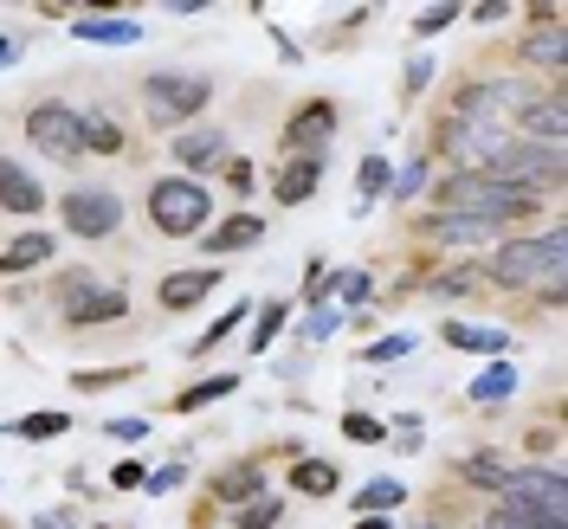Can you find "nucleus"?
I'll list each match as a JSON object with an SVG mask.
<instances>
[{
	"label": "nucleus",
	"instance_id": "obj_1",
	"mask_svg": "<svg viewBox=\"0 0 568 529\" xmlns=\"http://www.w3.org/2000/svg\"><path fill=\"white\" fill-rule=\"evenodd\" d=\"M485 278L510 284V291L542 284V297L562 291V226H542V233H524V240H504V246L491 252V265H485Z\"/></svg>",
	"mask_w": 568,
	"mask_h": 529
},
{
	"label": "nucleus",
	"instance_id": "obj_2",
	"mask_svg": "<svg viewBox=\"0 0 568 529\" xmlns=\"http://www.w3.org/2000/svg\"><path fill=\"white\" fill-rule=\"evenodd\" d=\"M439 213H465V220H485V226H510V220H530L536 194H517L504 187L485 169H459V175L439 187Z\"/></svg>",
	"mask_w": 568,
	"mask_h": 529
},
{
	"label": "nucleus",
	"instance_id": "obj_3",
	"mask_svg": "<svg viewBox=\"0 0 568 529\" xmlns=\"http://www.w3.org/2000/svg\"><path fill=\"white\" fill-rule=\"evenodd\" d=\"M207 213H213L207 181H194V175L149 181V220H155L162 240H201L207 233Z\"/></svg>",
	"mask_w": 568,
	"mask_h": 529
},
{
	"label": "nucleus",
	"instance_id": "obj_4",
	"mask_svg": "<svg viewBox=\"0 0 568 529\" xmlns=\"http://www.w3.org/2000/svg\"><path fill=\"white\" fill-rule=\"evenodd\" d=\"M491 175L517 194H556L562 187V149L556 142H504V155L491 162Z\"/></svg>",
	"mask_w": 568,
	"mask_h": 529
},
{
	"label": "nucleus",
	"instance_id": "obj_5",
	"mask_svg": "<svg viewBox=\"0 0 568 529\" xmlns=\"http://www.w3.org/2000/svg\"><path fill=\"white\" fill-rule=\"evenodd\" d=\"M142 104H149V116H155L162 130H181V123H194V116L213 104V78H194V71H155V78L142 84Z\"/></svg>",
	"mask_w": 568,
	"mask_h": 529
},
{
	"label": "nucleus",
	"instance_id": "obj_6",
	"mask_svg": "<svg viewBox=\"0 0 568 529\" xmlns=\"http://www.w3.org/2000/svg\"><path fill=\"white\" fill-rule=\"evenodd\" d=\"M504 510L524 517L530 529H562V510H568L562 471H510V485H504Z\"/></svg>",
	"mask_w": 568,
	"mask_h": 529
},
{
	"label": "nucleus",
	"instance_id": "obj_7",
	"mask_svg": "<svg viewBox=\"0 0 568 529\" xmlns=\"http://www.w3.org/2000/svg\"><path fill=\"white\" fill-rule=\"evenodd\" d=\"M130 311V297L104 284L98 272H59V317L78 323V329H91V323H116Z\"/></svg>",
	"mask_w": 568,
	"mask_h": 529
},
{
	"label": "nucleus",
	"instance_id": "obj_8",
	"mask_svg": "<svg viewBox=\"0 0 568 529\" xmlns=\"http://www.w3.org/2000/svg\"><path fill=\"white\" fill-rule=\"evenodd\" d=\"M59 220H65L71 240H110L116 226H123V201L110 194V187H91V181H78L59 194Z\"/></svg>",
	"mask_w": 568,
	"mask_h": 529
},
{
	"label": "nucleus",
	"instance_id": "obj_9",
	"mask_svg": "<svg viewBox=\"0 0 568 529\" xmlns=\"http://www.w3.org/2000/svg\"><path fill=\"white\" fill-rule=\"evenodd\" d=\"M27 142L45 149L52 162H78L84 155V116L71 104H33L27 110Z\"/></svg>",
	"mask_w": 568,
	"mask_h": 529
},
{
	"label": "nucleus",
	"instance_id": "obj_10",
	"mask_svg": "<svg viewBox=\"0 0 568 529\" xmlns=\"http://www.w3.org/2000/svg\"><path fill=\"white\" fill-rule=\"evenodd\" d=\"M213 284H220V265H187L155 284V297H162V311H194L201 297H213Z\"/></svg>",
	"mask_w": 568,
	"mask_h": 529
},
{
	"label": "nucleus",
	"instance_id": "obj_11",
	"mask_svg": "<svg viewBox=\"0 0 568 529\" xmlns=\"http://www.w3.org/2000/svg\"><path fill=\"white\" fill-rule=\"evenodd\" d=\"M45 207V187H39L20 162H7L0 155V213H20V220H33V213Z\"/></svg>",
	"mask_w": 568,
	"mask_h": 529
},
{
	"label": "nucleus",
	"instance_id": "obj_12",
	"mask_svg": "<svg viewBox=\"0 0 568 529\" xmlns=\"http://www.w3.org/2000/svg\"><path fill=\"white\" fill-rule=\"evenodd\" d=\"M562 136H568V104H562V91H549V98L524 104V142H556V149H562Z\"/></svg>",
	"mask_w": 568,
	"mask_h": 529
},
{
	"label": "nucleus",
	"instance_id": "obj_13",
	"mask_svg": "<svg viewBox=\"0 0 568 529\" xmlns=\"http://www.w3.org/2000/svg\"><path fill=\"white\" fill-rule=\"evenodd\" d=\"M329 130H336V104H304L297 116H291V130H284V142H291V149H304V155H323V142H329Z\"/></svg>",
	"mask_w": 568,
	"mask_h": 529
},
{
	"label": "nucleus",
	"instance_id": "obj_14",
	"mask_svg": "<svg viewBox=\"0 0 568 529\" xmlns=\"http://www.w3.org/2000/svg\"><path fill=\"white\" fill-rule=\"evenodd\" d=\"M71 33L84 39V45H136L142 39V27L130 20V13H84Z\"/></svg>",
	"mask_w": 568,
	"mask_h": 529
},
{
	"label": "nucleus",
	"instance_id": "obj_15",
	"mask_svg": "<svg viewBox=\"0 0 568 529\" xmlns=\"http://www.w3.org/2000/svg\"><path fill=\"white\" fill-rule=\"evenodd\" d=\"M52 252H59V233H20V240L0 246V272H7V278H13V272H33Z\"/></svg>",
	"mask_w": 568,
	"mask_h": 529
},
{
	"label": "nucleus",
	"instance_id": "obj_16",
	"mask_svg": "<svg viewBox=\"0 0 568 529\" xmlns=\"http://www.w3.org/2000/svg\"><path fill=\"white\" fill-rule=\"evenodd\" d=\"M258 233H265V220H258V213H233V220H220V226H213V233H201V240H207V252L220 258V252L258 246Z\"/></svg>",
	"mask_w": 568,
	"mask_h": 529
},
{
	"label": "nucleus",
	"instance_id": "obj_17",
	"mask_svg": "<svg viewBox=\"0 0 568 529\" xmlns=\"http://www.w3.org/2000/svg\"><path fill=\"white\" fill-rule=\"evenodd\" d=\"M265 491V465H226V471H220V478H213V497H220V503H233V510H240V503H252V497Z\"/></svg>",
	"mask_w": 568,
	"mask_h": 529
},
{
	"label": "nucleus",
	"instance_id": "obj_18",
	"mask_svg": "<svg viewBox=\"0 0 568 529\" xmlns=\"http://www.w3.org/2000/svg\"><path fill=\"white\" fill-rule=\"evenodd\" d=\"M317 181H323V155H297L278 175V207H304L317 194Z\"/></svg>",
	"mask_w": 568,
	"mask_h": 529
},
{
	"label": "nucleus",
	"instance_id": "obj_19",
	"mask_svg": "<svg viewBox=\"0 0 568 529\" xmlns=\"http://www.w3.org/2000/svg\"><path fill=\"white\" fill-rule=\"evenodd\" d=\"M175 162L181 169H213V162H226V136H220V130H181Z\"/></svg>",
	"mask_w": 568,
	"mask_h": 529
},
{
	"label": "nucleus",
	"instance_id": "obj_20",
	"mask_svg": "<svg viewBox=\"0 0 568 529\" xmlns=\"http://www.w3.org/2000/svg\"><path fill=\"white\" fill-rule=\"evenodd\" d=\"M497 226L485 220H465V213H426V240H446V246H478V240H491Z\"/></svg>",
	"mask_w": 568,
	"mask_h": 529
},
{
	"label": "nucleus",
	"instance_id": "obj_21",
	"mask_svg": "<svg viewBox=\"0 0 568 529\" xmlns=\"http://www.w3.org/2000/svg\"><path fill=\"white\" fill-rule=\"evenodd\" d=\"M453 349H471V355H504L510 349V329H491V323H446L439 329Z\"/></svg>",
	"mask_w": 568,
	"mask_h": 529
},
{
	"label": "nucleus",
	"instance_id": "obj_22",
	"mask_svg": "<svg viewBox=\"0 0 568 529\" xmlns=\"http://www.w3.org/2000/svg\"><path fill=\"white\" fill-rule=\"evenodd\" d=\"M524 59L562 78V71H568V27H536V33L524 39Z\"/></svg>",
	"mask_w": 568,
	"mask_h": 529
},
{
	"label": "nucleus",
	"instance_id": "obj_23",
	"mask_svg": "<svg viewBox=\"0 0 568 529\" xmlns=\"http://www.w3.org/2000/svg\"><path fill=\"white\" fill-rule=\"evenodd\" d=\"M510 471H517V465L497 459V452H471V459H459V478H471L478 491H497V497H504V485H510Z\"/></svg>",
	"mask_w": 568,
	"mask_h": 529
},
{
	"label": "nucleus",
	"instance_id": "obj_24",
	"mask_svg": "<svg viewBox=\"0 0 568 529\" xmlns=\"http://www.w3.org/2000/svg\"><path fill=\"white\" fill-rule=\"evenodd\" d=\"M510 388H524V375H517V368H510V362H497V368H485V375H471V400H478V407H497V400H510Z\"/></svg>",
	"mask_w": 568,
	"mask_h": 529
},
{
	"label": "nucleus",
	"instance_id": "obj_25",
	"mask_svg": "<svg viewBox=\"0 0 568 529\" xmlns=\"http://www.w3.org/2000/svg\"><path fill=\"white\" fill-rule=\"evenodd\" d=\"M400 497H407V485H400V478H368V485L355 491V517H388Z\"/></svg>",
	"mask_w": 568,
	"mask_h": 529
},
{
	"label": "nucleus",
	"instance_id": "obj_26",
	"mask_svg": "<svg viewBox=\"0 0 568 529\" xmlns=\"http://www.w3.org/2000/svg\"><path fill=\"white\" fill-rule=\"evenodd\" d=\"M233 388H240V375H207V382H194V388L175 394V414H194V407H207V400H226Z\"/></svg>",
	"mask_w": 568,
	"mask_h": 529
},
{
	"label": "nucleus",
	"instance_id": "obj_27",
	"mask_svg": "<svg viewBox=\"0 0 568 529\" xmlns=\"http://www.w3.org/2000/svg\"><path fill=\"white\" fill-rule=\"evenodd\" d=\"M362 194H355V207H368V201H382L388 194V181H394V169H388V155H362Z\"/></svg>",
	"mask_w": 568,
	"mask_h": 529
},
{
	"label": "nucleus",
	"instance_id": "obj_28",
	"mask_svg": "<svg viewBox=\"0 0 568 529\" xmlns=\"http://www.w3.org/2000/svg\"><path fill=\"white\" fill-rule=\"evenodd\" d=\"M65 426L71 420L52 407V414H27V420H13L7 433H13V439H65Z\"/></svg>",
	"mask_w": 568,
	"mask_h": 529
},
{
	"label": "nucleus",
	"instance_id": "obj_29",
	"mask_svg": "<svg viewBox=\"0 0 568 529\" xmlns=\"http://www.w3.org/2000/svg\"><path fill=\"white\" fill-rule=\"evenodd\" d=\"M84 149H91V155H116V149H123L116 116H84Z\"/></svg>",
	"mask_w": 568,
	"mask_h": 529
},
{
	"label": "nucleus",
	"instance_id": "obj_30",
	"mask_svg": "<svg viewBox=\"0 0 568 529\" xmlns=\"http://www.w3.org/2000/svg\"><path fill=\"white\" fill-rule=\"evenodd\" d=\"M291 485H297V491H311V497H329V491H336V465H329V459H304Z\"/></svg>",
	"mask_w": 568,
	"mask_h": 529
},
{
	"label": "nucleus",
	"instance_id": "obj_31",
	"mask_svg": "<svg viewBox=\"0 0 568 529\" xmlns=\"http://www.w3.org/2000/svg\"><path fill=\"white\" fill-rule=\"evenodd\" d=\"M252 317V304H233V311H220V317H213V329L207 336H194V343H187V355H207L213 343H220V336H233V329H240V323Z\"/></svg>",
	"mask_w": 568,
	"mask_h": 529
},
{
	"label": "nucleus",
	"instance_id": "obj_32",
	"mask_svg": "<svg viewBox=\"0 0 568 529\" xmlns=\"http://www.w3.org/2000/svg\"><path fill=\"white\" fill-rule=\"evenodd\" d=\"M478 284H485V265H459V272L433 278L426 291H433V297H465V291H478Z\"/></svg>",
	"mask_w": 568,
	"mask_h": 529
},
{
	"label": "nucleus",
	"instance_id": "obj_33",
	"mask_svg": "<svg viewBox=\"0 0 568 529\" xmlns=\"http://www.w3.org/2000/svg\"><path fill=\"white\" fill-rule=\"evenodd\" d=\"M426 175H433V169H426V155H420V162H407V169L388 181V201H414V194L426 187Z\"/></svg>",
	"mask_w": 568,
	"mask_h": 529
},
{
	"label": "nucleus",
	"instance_id": "obj_34",
	"mask_svg": "<svg viewBox=\"0 0 568 529\" xmlns=\"http://www.w3.org/2000/svg\"><path fill=\"white\" fill-rule=\"evenodd\" d=\"M130 375H136V362H123V368H84V375H71V388L98 394V388H110V382H130Z\"/></svg>",
	"mask_w": 568,
	"mask_h": 529
},
{
	"label": "nucleus",
	"instance_id": "obj_35",
	"mask_svg": "<svg viewBox=\"0 0 568 529\" xmlns=\"http://www.w3.org/2000/svg\"><path fill=\"white\" fill-rule=\"evenodd\" d=\"M240 529H272L278 523V497H258V503H240V517H233Z\"/></svg>",
	"mask_w": 568,
	"mask_h": 529
},
{
	"label": "nucleus",
	"instance_id": "obj_36",
	"mask_svg": "<svg viewBox=\"0 0 568 529\" xmlns=\"http://www.w3.org/2000/svg\"><path fill=\"white\" fill-rule=\"evenodd\" d=\"M278 329H284V304H265V311H258V323H252V355H265V343H272Z\"/></svg>",
	"mask_w": 568,
	"mask_h": 529
},
{
	"label": "nucleus",
	"instance_id": "obj_37",
	"mask_svg": "<svg viewBox=\"0 0 568 529\" xmlns=\"http://www.w3.org/2000/svg\"><path fill=\"white\" fill-rule=\"evenodd\" d=\"M343 433H349L355 446H382V439H388V426L368 420V414H343Z\"/></svg>",
	"mask_w": 568,
	"mask_h": 529
},
{
	"label": "nucleus",
	"instance_id": "obj_38",
	"mask_svg": "<svg viewBox=\"0 0 568 529\" xmlns=\"http://www.w3.org/2000/svg\"><path fill=\"white\" fill-rule=\"evenodd\" d=\"M368 272H329V291H336V297H343V304H362V297H368Z\"/></svg>",
	"mask_w": 568,
	"mask_h": 529
},
{
	"label": "nucleus",
	"instance_id": "obj_39",
	"mask_svg": "<svg viewBox=\"0 0 568 529\" xmlns=\"http://www.w3.org/2000/svg\"><path fill=\"white\" fill-rule=\"evenodd\" d=\"M453 20H459V7H426V13H414V33L433 39V33H446Z\"/></svg>",
	"mask_w": 568,
	"mask_h": 529
},
{
	"label": "nucleus",
	"instance_id": "obj_40",
	"mask_svg": "<svg viewBox=\"0 0 568 529\" xmlns=\"http://www.w3.org/2000/svg\"><path fill=\"white\" fill-rule=\"evenodd\" d=\"M304 297H311V304L329 297V265H323V258H311V272H304Z\"/></svg>",
	"mask_w": 568,
	"mask_h": 529
},
{
	"label": "nucleus",
	"instance_id": "obj_41",
	"mask_svg": "<svg viewBox=\"0 0 568 529\" xmlns=\"http://www.w3.org/2000/svg\"><path fill=\"white\" fill-rule=\"evenodd\" d=\"M336 323H343V311H311V317H304V336H311V343H323Z\"/></svg>",
	"mask_w": 568,
	"mask_h": 529
},
{
	"label": "nucleus",
	"instance_id": "obj_42",
	"mask_svg": "<svg viewBox=\"0 0 568 529\" xmlns=\"http://www.w3.org/2000/svg\"><path fill=\"white\" fill-rule=\"evenodd\" d=\"M414 349V336H382L375 349H368V362H394V355H407Z\"/></svg>",
	"mask_w": 568,
	"mask_h": 529
},
{
	"label": "nucleus",
	"instance_id": "obj_43",
	"mask_svg": "<svg viewBox=\"0 0 568 529\" xmlns=\"http://www.w3.org/2000/svg\"><path fill=\"white\" fill-rule=\"evenodd\" d=\"M104 433H110V439H123V446H136L142 433H149V420H110Z\"/></svg>",
	"mask_w": 568,
	"mask_h": 529
},
{
	"label": "nucleus",
	"instance_id": "obj_44",
	"mask_svg": "<svg viewBox=\"0 0 568 529\" xmlns=\"http://www.w3.org/2000/svg\"><path fill=\"white\" fill-rule=\"evenodd\" d=\"M142 485H149L155 497H162V491H175V485H181V465H162V471H149Z\"/></svg>",
	"mask_w": 568,
	"mask_h": 529
},
{
	"label": "nucleus",
	"instance_id": "obj_45",
	"mask_svg": "<svg viewBox=\"0 0 568 529\" xmlns=\"http://www.w3.org/2000/svg\"><path fill=\"white\" fill-rule=\"evenodd\" d=\"M226 187H240V194H252L258 181H252V162H226Z\"/></svg>",
	"mask_w": 568,
	"mask_h": 529
},
{
	"label": "nucleus",
	"instance_id": "obj_46",
	"mask_svg": "<svg viewBox=\"0 0 568 529\" xmlns=\"http://www.w3.org/2000/svg\"><path fill=\"white\" fill-rule=\"evenodd\" d=\"M426 78H433V65H426V59H414V65H407V91H414V98L426 91Z\"/></svg>",
	"mask_w": 568,
	"mask_h": 529
},
{
	"label": "nucleus",
	"instance_id": "obj_47",
	"mask_svg": "<svg viewBox=\"0 0 568 529\" xmlns=\"http://www.w3.org/2000/svg\"><path fill=\"white\" fill-rule=\"evenodd\" d=\"M504 13H510V7H504V0H485V7H478V13H471V20H478V27H491V20H504Z\"/></svg>",
	"mask_w": 568,
	"mask_h": 529
},
{
	"label": "nucleus",
	"instance_id": "obj_48",
	"mask_svg": "<svg viewBox=\"0 0 568 529\" xmlns=\"http://www.w3.org/2000/svg\"><path fill=\"white\" fill-rule=\"evenodd\" d=\"M33 529H71V510H45V517H33Z\"/></svg>",
	"mask_w": 568,
	"mask_h": 529
},
{
	"label": "nucleus",
	"instance_id": "obj_49",
	"mask_svg": "<svg viewBox=\"0 0 568 529\" xmlns=\"http://www.w3.org/2000/svg\"><path fill=\"white\" fill-rule=\"evenodd\" d=\"M13 59H20V45H13V39H0V65H13Z\"/></svg>",
	"mask_w": 568,
	"mask_h": 529
},
{
	"label": "nucleus",
	"instance_id": "obj_50",
	"mask_svg": "<svg viewBox=\"0 0 568 529\" xmlns=\"http://www.w3.org/2000/svg\"><path fill=\"white\" fill-rule=\"evenodd\" d=\"M355 529H388V517H355Z\"/></svg>",
	"mask_w": 568,
	"mask_h": 529
},
{
	"label": "nucleus",
	"instance_id": "obj_51",
	"mask_svg": "<svg viewBox=\"0 0 568 529\" xmlns=\"http://www.w3.org/2000/svg\"><path fill=\"white\" fill-rule=\"evenodd\" d=\"M420 529H439V523H420Z\"/></svg>",
	"mask_w": 568,
	"mask_h": 529
}]
</instances>
